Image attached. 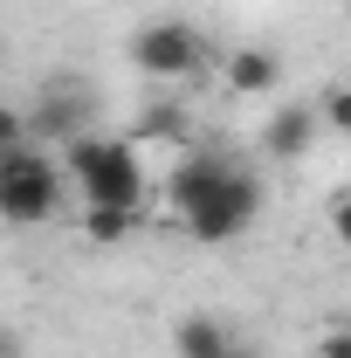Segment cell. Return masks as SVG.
<instances>
[{"mask_svg": "<svg viewBox=\"0 0 351 358\" xmlns=\"http://www.w3.org/2000/svg\"><path fill=\"white\" fill-rule=\"evenodd\" d=\"M166 186H173V207L186 221V234L207 241V248L234 241L241 227L262 214V179L248 166H234L227 152H186Z\"/></svg>", "mask_w": 351, "mask_h": 358, "instance_id": "1", "label": "cell"}, {"mask_svg": "<svg viewBox=\"0 0 351 358\" xmlns=\"http://www.w3.org/2000/svg\"><path fill=\"white\" fill-rule=\"evenodd\" d=\"M62 173L83 186V207H145V166H138L131 138H69L62 145Z\"/></svg>", "mask_w": 351, "mask_h": 358, "instance_id": "2", "label": "cell"}, {"mask_svg": "<svg viewBox=\"0 0 351 358\" xmlns=\"http://www.w3.org/2000/svg\"><path fill=\"white\" fill-rule=\"evenodd\" d=\"M62 179H69V173L48 159L42 145L7 152V159H0V221H14V227L55 221V207H62Z\"/></svg>", "mask_w": 351, "mask_h": 358, "instance_id": "3", "label": "cell"}, {"mask_svg": "<svg viewBox=\"0 0 351 358\" xmlns=\"http://www.w3.org/2000/svg\"><path fill=\"white\" fill-rule=\"evenodd\" d=\"M131 62L145 69V76L173 83V76L207 69V42H200V28H193V21H145V28L131 35Z\"/></svg>", "mask_w": 351, "mask_h": 358, "instance_id": "4", "label": "cell"}, {"mask_svg": "<svg viewBox=\"0 0 351 358\" xmlns=\"http://www.w3.org/2000/svg\"><path fill=\"white\" fill-rule=\"evenodd\" d=\"M83 131H89V90L83 83L55 76V83L35 90V103H28V138L35 145H69Z\"/></svg>", "mask_w": 351, "mask_h": 358, "instance_id": "5", "label": "cell"}, {"mask_svg": "<svg viewBox=\"0 0 351 358\" xmlns=\"http://www.w3.org/2000/svg\"><path fill=\"white\" fill-rule=\"evenodd\" d=\"M317 131H324V117H317L310 103H282V110L262 124V152L275 159V166H296V159L310 152V138H317Z\"/></svg>", "mask_w": 351, "mask_h": 358, "instance_id": "6", "label": "cell"}, {"mask_svg": "<svg viewBox=\"0 0 351 358\" xmlns=\"http://www.w3.org/2000/svg\"><path fill=\"white\" fill-rule=\"evenodd\" d=\"M275 83H282V62H275L268 48H234V55H227V90H234V96H268Z\"/></svg>", "mask_w": 351, "mask_h": 358, "instance_id": "7", "label": "cell"}, {"mask_svg": "<svg viewBox=\"0 0 351 358\" xmlns=\"http://www.w3.org/2000/svg\"><path fill=\"white\" fill-rule=\"evenodd\" d=\"M173 352L179 358H227L234 345H227V331H220L214 317H186V324L173 331Z\"/></svg>", "mask_w": 351, "mask_h": 358, "instance_id": "8", "label": "cell"}, {"mask_svg": "<svg viewBox=\"0 0 351 358\" xmlns=\"http://www.w3.org/2000/svg\"><path fill=\"white\" fill-rule=\"evenodd\" d=\"M131 227H138V207H83V234L103 241V248H117Z\"/></svg>", "mask_w": 351, "mask_h": 358, "instance_id": "9", "label": "cell"}, {"mask_svg": "<svg viewBox=\"0 0 351 358\" xmlns=\"http://www.w3.org/2000/svg\"><path fill=\"white\" fill-rule=\"evenodd\" d=\"M145 138V145H159V138H186V110L179 103H152V110H138V131L131 145Z\"/></svg>", "mask_w": 351, "mask_h": 358, "instance_id": "10", "label": "cell"}, {"mask_svg": "<svg viewBox=\"0 0 351 358\" xmlns=\"http://www.w3.org/2000/svg\"><path fill=\"white\" fill-rule=\"evenodd\" d=\"M317 117H324V131H338V138H351V83H338L324 103H317Z\"/></svg>", "mask_w": 351, "mask_h": 358, "instance_id": "11", "label": "cell"}, {"mask_svg": "<svg viewBox=\"0 0 351 358\" xmlns=\"http://www.w3.org/2000/svg\"><path fill=\"white\" fill-rule=\"evenodd\" d=\"M21 145H35V138H28V110L0 103V159H7V152H21Z\"/></svg>", "mask_w": 351, "mask_h": 358, "instance_id": "12", "label": "cell"}, {"mask_svg": "<svg viewBox=\"0 0 351 358\" xmlns=\"http://www.w3.org/2000/svg\"><path fill=\"white\" fill-rule=\"evenodd\" d=\"M317 358H351V324L324 331V338H317Z\"/></svg>", "mask_w": 351, "mask_h": 358, "instance_id": "13", "label": "cell"}, {"mask_svg": "<svg viewBox=\"0 0 351 358\" xmlns=\"http://www.w3.org/2000/svg\"><path fill=\"white\" fill-rule=\"evenodd\" d=\"M331 234L351 248V200H338V207H331Z\"/></svg>", "mask_w": 351, "mask_h": 358, "instance_id": "14", "label": "cell"}, {"mask_svg": "<svg viewBox=\"0 0 351 358\" xmlns=\"http://www.w3.org/2000/svg\"><path fill=\"white\" fill-rule=\"evenodd\" d=\"M0 358H21V338H14L7 324H0Z\"/></svg>", "mask_w": 351, "mask_h": 358, "instance_id": "15", "label": "cell"}, {"mask_svg": "<svg viewBox=\"0 0 351 358\" xmlns=\"http://www.w3.org/2000/svg\"><path fill=\"white\" fill-rule=\"evenodd\" d=\"M227 358H241V352H227Z\"/></svg>", "mask_w": 351, "mask_h": 358, "instance_id": "16", "label": "cell"}]
</instances>
